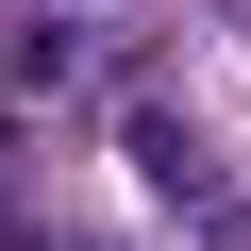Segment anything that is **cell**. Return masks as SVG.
Segmentation results:
<instances>
[{
	"label": "cell",
	"instance_id": "obj_2",
	"mask_svg": "<svg viewBox=\"0 0 251 251\" xmlns=\"http://www.w3.org/2000/svg\"><path fill=\"white\" fill-rule=\"evenodd\" d=\"M117 134H134V168L168 184V218H201V234H218V168H201V134H184L168 100H117Z\"/></svg>",
	"mask_w": 251,
	"mask_h": 251
},
{
	"label": "cell",
	"instance_id": "obj_1",
	"mask_svg": "<svg viewBox=\"0 0 251 251\" xmlns=\"http://www.w3.org/2000/svg\"><path fill=\"white\" fill-rule=\"evenodd\" d=\"M0 67H17L34 117H67V100L117 67V34H100V0H17V17H0Z\"/></svg>",
	"mask_w": 251,
	"mask_h": 251
}]
</instances>
